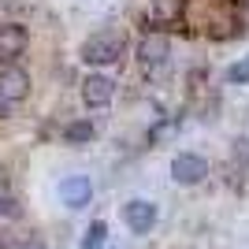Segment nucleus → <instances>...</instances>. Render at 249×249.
<instances>
[{
	"label": "nucleus",
	"mask_w": 249,
	"mask_h": 249,
	"mask_svg": "<svg viewBox=\"0 0 249 249\" xmlns=\"http://www.w3.org/2000/svg\"><path fill=\"white\" fill-rule=\"evenodd\" d=\"M26 93H30V74L15 63H4L0 67V115L11 112L19 101H26Z\"/></svg>",
	"instance_id": "1"
},
{
	"label": "nucleus",
	"mask_w": 249,
	"mask_h": 249,
	"mask_svg": "<svg viewBox=\"0 0 249 249\" xmlns=\"http://www.w3.org/2000/svg\"><path fill=\"white\" fill-rule=\"evenodd\" d=\"M123 37L119 34H93L89 41L82 45V60L89 63V67H104V63H115L119 56H123Z\"/></svg>",
	"instance_id": "2"
},
{
	"label": "nucleus",
	"mask_w": 249,
	"mask_h": 249,
	"mask_svg": "<svg viewBox=\"0 0 249 249\" xmlns=\"http://www.w3.org/2000/svg\"><path fill=\"white\" fill-rule=\"evenodd\" d=\"M123 219L134 234H149V231L156 227V219H160V208H156L153 201H145V197H130L123 205Z\"/></svg>",
	"instance_id": "3"
},
{
	"label": "nucleus",
	"mask_w": 249,
	"mask_h": 249,
	"mask_svg": "<svg viewBox=\"0 0 249 249\" xmlns=\"http://www.w3.org/2000/svg\"><path fill=\"white\" fill-rule=\"evenodd\" d=\"M205 175H208V160L197 156V153H178L171 160V178H175L178 186H197Z\"/></svg>",
	"instance_id": "4"
},
{
	"label": "nucleus",
	"mask_w": 249,
	"mask_h": 249,
	"mask_svg": "<svg viewBox=\"0 0 249 249\" xmlns=\"http://www.w3.org/2000/svg\"><path fill=\"white\" fill-rule=\"evenodd\" d=\"M167 52H171V41H167L164 34H149V37L138 41V63L153 74V71H160L167 63Z\"/></svg>",
	"instance_id": "5"
},
{
	"label": "nucleus",
	"mask_w": 249,
	"mask_h": 249,
	"mask_svg": "<svg viewBox=\"0 0 249 249\" xmlns=\"http://www.w3.org/2000/svg\"><path fill=\"white\" fill-rule=\"evenodd\" d=\"M60 201L67 208H86L89 201H93V182L86 175H67L60 182Z\"/></svg>",
	"instance_id": "6"
},
{
	"label": "nucleus",
	"mask_w": 249,
	"mask_h": 249,
	"mask_svg": "<svg viewBox=\"0 0 249 249\" xmlns=\"http://www.w3.org/2000/svg\"><path fill=\"white\" fill-rule=\"evenodd\" d=\"M112 97H115V82L108 74H89L82 82V101L89 108H104V104H112Z\"/></svg>",
	"instance_id": "7"
},
{
	"label": "nucleus",
	"mask_w": 249,
	"mask_h": 249,
	"mask_svg": "<svg viewBox=\"0 0 249 249\" xmlns=\"http://www.w3.org/2000/svg\"><path fill=\"white\" fill-rule=\"evenodd\" d=\"M22 49H26V30L15 22H0V60H15Z\"/></svg>",
	"instance_id": "8"
},
{
	"label": "nucleus",
	"mask_w": 249,
	"mask_h": 249,
	"mask_svg": "<svg viewBox=\"0 0 249 249\" xmlns=\"http://www.w3.org/2000/svg\"><path fill=\"white\" fill-rule=\"evenodd\" d=\"M182 15V0H153L149 4V22H175Z\"/></svg>",
	"instance_id": "9"
},
{
	"label": "nucleus",
	"mask_w": 249,
	"mask_h": 249,
	"mask_svg": "<svg viewBox=\"0 0 249 249\" xmlns=\"http://www.w3.org/2000/svg\"><path fill=\"white\" fill-rule=\"evenodd\" d=\"M93 134H97V126L89 123V119H78V123H71L63 130V138H67L71 145H86V142H93Z\"/></svg>",
	"instance_id": "10"
},
{
	"label": "nucleus",
	"mask_w": 249,
	"mask_h": 249,
	"mask_svg": "<svg viewBox=\"0 0 249 249\" xmlns=\"http://www.w3.org/2000/svg\"><path fill=\"white\" fill-rule=\"evenodd\" d=\"M104 238H108V227H104L101 219H93V223L86 227V234H82V246H78V249H101V246H104Z\"/></svg>",
	"instance_id": "11"
},
{
	"label": "nucleus",
	"mask_w": 249,
	"mask_h": 249,
	"mask_svg": "<svg viewBox=\"0 0 249 249\" xmlns=\"http://www.w3.org/2000/svg\"><path fill=\"white\" fill-rule=\"evenodd\" d=\"M227 82L231 86H246L249 82V56H242L238 63H231V67H227Z\"/></svg>",
	"instance_id": "12"
},
{
	"label": "nucleus",
	"mask_w": 249,
	"mask_h": 249,
	"mask_svg": "<svg viewBox=\"0 0 249 249\" xmlns=\"http://www.w3.org/2000/svg\"><path fill=\"white\" fill-rule=\"evenodd\" d=\"M0 216H19V208H15V201L8 194H0Z\"/></svg>",
	"instance_id": "13"
},
{
	"label": "nucleus",
	"mask_w": 249,
	"mask_h": 249,
	"mask_svg": "<svg viewBox=\"0 0 249 249\" xmlns=\"http://www.w3.org/2000/svg\"><path fill=\"white\" fill-rule=\"evenodd\" d=\"M26 249H45V246H41V242H30V246H26Z\"/></svg>",
	"instance_id": "14"
},
{
	"label": "nucleus",
	"mask_w": 249,
	"mask_h": 249,
	"mask_svg": "<svg viewBox=\"0 0 249 249\" xmlns=\"http://www.w3.org/2000/svg\"><path fill=\"white\" fill-rule=\"evenodd\" d=\"M238 4H242V8H249V0H238Z\"/></svg>",
	"instance_id": "15"
}]
</instances>
